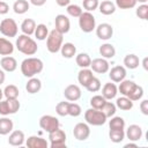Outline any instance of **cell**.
<instances>
[{
	"instance_id": "6da1fadb",
	"label": "cell",
	"mask_w": 148,
	"mask_h": 148,
	"mask_svg": "<svg viewBox=\"0 0 148 148\" xmlns=\"http://www.w3.org/2000/svg\"><path fill=\"white\" fill-rule=\"evenodd\" d=\"M43 67L44 64L39 58H35V57L25 58L21 62V73L25 77H32L36 74H39L43 71Z\"/></svg>"
},
{
	"instance_id": "7a4b0ae2",
	"label": "cell",
	"mask_w": 148,
	"mask_h": 148,
	"mask_svg": "<svg viewBox=\"0 0 148 148\" xmlns=\"http://www.w3.org/2000/svg\"><path fill=\"white\" fill-rule=\"evenodd\" d=\"M15 45H16V49L25 56H34L38 50L36 40H34L30 36L24 35V34L17 37Z\"/></svg>"
},
{
	"instance_id": "3957f363",
	"label": "cell",
	"mask_w": 148,
	"mask_h": 148,
	"mask_svg": "<svg viewBox=\"0 0 148 148\" xmlns=\"http://www.w3.org/2000/svg\"><path fill=\"white\" fill-rule=\"evenodd\" d=\"M64 42V35L59 32L57 29H53L49 32L46 37V49L51 53H57L60 51Z\"/></svg>"
},
{
	"instance_id": "277c9868",
	"label": "cell",
	"mask_w": 148,
	"mask_h": 148,
	"mask_svg": "<svg viewBox=\"0 0 148 148\" xmlns=\"http://www.w3.org/2000/svg\"><path fill=\"white\" fill-rule=\"evenodd\" d=\"M106 117L105 114L97 109L90 108L88 110H86L84 112V120L88 125H92V126H102L105 124L106 121Z\"/></svg>"
},
{
	"instance_id": "5b68a950",
	"label": "cell",
	"mask_w": 148,
	"mask_h": 148,
	"mask_svg": "<svg viewBox=\"0 0 148 148\" xmlns=\"http://www.w3.org/2000/svg\"><path fill=\"white\" fill-rule=\"evenodd\" d=\"M79 27L86 34H89L92 30H95L96 20L91 12H82V14L79 16Z\"/></svg>"
},
{
	"instance_id": "8992f818",
	"label": "cell",
	"mask_w": 148,
	"mask_h": 148,
	"mask_svg": "<svg viewBox=\"0 0 148 148\" xmlns=\"http://www.w3.org/2000/svg\"><path fill=\"white\" fill-rule=\"evenodd\" d=\"M39 126L42 130L50 133V132H53L60 128V123L57 117L51 116V114H44L39 118Z\"/></svg>"
},
{
	"instance_id": "52a82bcc",
	"label": "cell",
	"mask_w": 148,
	"mask_h": 148,
	"mask_svg": "<svg viewBox=\"0 0 148 148\" xmlns=\"http://www.w3.org/2000/svg\"><path fill=\"white\" fill-rule=\"evenodd\" d=\"M50 147L51 148H66V133L65 131L58 128L49 133Z\"/></svg>"
},
{
	"instance_id": "ba28073f",
	"label": "cell",
	"mask_w": 148,
	"mask_h": 148,
	"mask_svg": "<svg viewBox=\"0 0 148 148\" xmlns=\"http://www.w3.org/2000/svg\"><path fill=\"white\" fill-rule=\"evenodd\" d=\"M18 31L17 23L13 18H3L0 22V32L6 37H16Z\"/></svg>"
},
{
	"instance_id": "9c48e42d",
	"label": "cell",
	"mask_w": 148,
	"mask_h": 148,
	"mask_svg": "<svg viewBox=\"0 0 148 148\" xmlns=\"http://www.w3.org/2000/svg\"><path fill=\"white\" fill-rule=\"evenodd\" d=\"M73 135L79 141H84L90 135V128L87 123H77L73 128Z\"/></svg>"
},
{
	"instance_id": "30bf717a",
	"label": "cell",
	"mask_w": 148,
	"mask_h": 148,
	"mask_svg": "<svg viewBox=\"0 0 148 148\" xmlns=\"http://www.w3.org/2000/svg\"><path fill=\"white\" fill-rule=\"evenodd\" d=\"M54 29H57L62 35L67 34L69 31V29H71V21H69V18L66 15H64V14L57 15L56 18H54Z\"/></svg>"
},
{
	"instance_id": "8fae6325",
	"label": "cell",
	"mask_w": 148,
	"mask_h": 148,
	"mask_svg": "<svg viewBox=\"0 0 148 148\" xmlns=\"http://www.w3.org/2000/svg\"><path fill=\"white\" fill-rule=\"evenodd\" d=\"M90 68L92 72L98 73V74H104L108 73L110 69V64L105 58H96L94 60H91L90 64Z\"/></svg>"
},
{
	"instance_id": "7c38bea8",
	"label": "cell",
	"mask_w": 148,
	"mask_h": 148,
	"mask_svg": "<svg viewBox=\"0 0 148 148\" xmlns=\"http://www.w3.org/2000/svg\"><path fill=\"white\" fill-rule=\"evenodd\" d=\"M95 29H96V36L102 40H108L113 35V28L109 23H101Z\"/></svg>"
},
{
	"instance_id": "4fadbf2b",
	"label": "cell",
	"mask_w": 148,
	"mask_h": 148,
	"mask_svg": "<svg viewBox=\"0 0 148 148\" xmlns=\"http://www.w3.org/2000/svg\"><path fill=\"white\" fill-rule=\"evenodd\" d=\"M81 95H82V92L77 84H69L64 90V96L69 102H75V101L80 99Z\"/></svg>"
},
{
	"instance_id": "5bb4252c",
	"label": "cell",
	"mask_w": 148,
	"mask_h": 148,
	"mask_svg": "<svg viewBox=\"0 0 148 148\" xmlns=\"http://www.w3.org/2000/svg\"><path fill=\"white\" fill-rule=\"evenodd\" d=\"M126 68L124 66H114L110 69L109 72V77L112 82H116V83H119L120 81H123L125 77H126Z\"/></svg>"
},
{
	"instance_id": "9a60e30c",
	"label": "cell",
	"mask_w": 148,
	"mask_h": 148,
	"mask_svg": "<svg viewBox=\"0 0 148 148\" xmlns=\"http://www.w3.org/2000/svg\"><path fill=\"white\" fill-rule=\"evenodd\" d=\"M142 134H143V132H142L141 126H139L136 124L130 125L127 127V130H126V133H125V135L127 136V139L130 141H134V142L135 141H139L142 138Z\"/></svg>"
},
{
	"instance_id": "2e32d148",
	"label": "cell",
	"mask_w": 148,
	"mask_h": 148,
	"mask_svg": "<svg viewBox=\"0 0 148 148\" xmlns=\"http://www.w3.org/2000/svg\"><path fill=\"white\" fill-rule=\"evenodd\" d=\"M25 145L28 148H47L49 143L45 139L37 136V135H31L27 139Z\"/></svg>"
},
{
	"instance_id": "e0dca14e",
	"label": "cell",
	"mask_w": 148,
	"mask_h": 148,
	"mask_svg": "<svg viewBox=\"0 0 148 148\" xmlns=\"http://www.w3.org/2000/svg\"><path fill=\"white\" fill-rule=\"evenodd\" d=\"M0 67L5 72H14L17 68V61L14 57L10 56H5L0 60Z\"/></svg>"
},
{
	"instance_id": "ac0fdd59",
	"label": "cell",
	"mask_w": 148,
	"mask_h": 148,
	"mask_svg": "<svg viewBox=\"0 0 148 148\" xmlns=\"http://www.w3.org/2000/svg\"><path fill=\"white\" fill-rule=\"evenodd\" d=\"M25 141V136H24V133L20 130H16V131H12L10 134H9V138H8V143L10 146H14V147H17V146H22Z\"/></svg>"
},
{
	"instance_id": "d6986e66",
	"label": "cell",
	"mask_w": 148,
	"mask_h": 148,
	"mask_svg": "<svg viewBox=\"0 0 148 148\" xmlns=\"http://www.w3.org/2000/svg\"><path fill=\"white\" fill-rule=\"evenodd\" d=\"M119 83L120 84L118 87V90L120 91V94L123 96H126V97H128L133 92V90L135 89V87H136V83L134 81H132V80H125L124 79Z\"/></svg>"
},
{
	"instance_id": "ffe728a7",
	"label": "cell",
	"mask_w": 148,
	"mask_h": 148,
	"mask_svg": "<svg viewBox=\"0 0 148 148\" xmlns=\"http://www.w3.org/2000/svg\"><path fill=\"white\" fill-rule=\"evenodd\" d=\"M118 94V87L112 83V82H108L103 86L102 88V96L108 101V99H112L117 96Z\"/></svg>"
},
{
	"instance_id": "44dd1931",
	"label": "cell",
	"mask_w": 148,
	"mask_h": 148,
	"mask_svg": "<svg viewBox=\"0 0 148 148\" xmlns=\"http://www.w3.org/2000/svg\"><path fill=\"white\" fill-rule=\"evenodd\" d=\"M94 77L92 71L89 68H81L80 72L77 73V81L79 83L86 88V86L91 81V79Z\"/></svg>"
},
{
	"instance_id": "7402d4cb",
	"label": "cell",
	"mask_w": 148,
	"mask_h": 148,
	"mask_svg": "<svg viewBox=\"0 0 148 148\" xmlns=\"http://www.w3.org/2000/svg\"><path fill=\"white\" fill-rule=\"evenodd\" d=\"M99 54L102 56V58L105 59H112L116 56V49L112 44L110 43H104L99 46Z\"/></svg>"
},
{
	"instance_id": "603a6c76",
	"label": "cell",
	"mask_w": 148,
	"mask_h": 148,
	"mask_svg": "<svg viewBox=\"0 0 148 148\" xmlns=\"http://www.w3.org/2000/svg\"><path fill=\"white\" fill-rule=\"evenodd\" d=\"M25 89L29 94H36L42 89V81L35 76L29 77V80L25 84Z\"/></svg>"
},
{
	"instance_id": "cb8c5ba5",
	"label": "cell",
	"mask_w": 148,
	"mask_h": 148,
	"mask_svg": "<svg viewBox=\"0 0 148 148\" xmlns=\"http://www.w3.org/2000/svg\"><path fill=\"white\" fill-rule=\"evenodd\" d=\"M14 52V45L7 38L0 37V56H10Z\"/></svg>"
},
{
	"instance_id": "d4e9b609",
	"label": "cell",
	"mask_w": 148,
	"mask_h": 148,
	"mask_svg": "<svg viewBox=\"0 0 148 148\" xmlns=\"http://www.w3.org/2000/svg\"><path fill=\"white\" fill-rule=\"evenodd\" d=\"M14 124L13 120L7 118V117H2L0 118V135H7L13 131Z\"/></svg>"
},
{
	"instance_id": "484cf974",
	"label": "cell",
	"mask_w": 148,
	"mask_h": 148,
	"mask_svg": "<svg viewBox=\"0 0 148 148\" xmlns=\"http://www.w3.org/2000/svg\"><path fill=\"white\" fill-rule=\"evenodd\" d=\"M60 52H61V56L64 58H67V59H71L73 58L75 54H76V47L73 43H65L61 45V49H60Z\"/></svg>"
},
{
	"instance_id": "4316f807",
	"label": "cell",
	"mask_w": 148,
	"mask_h": 148,
	"mask_svg": "<svg viewBox=\"0 0 148 148\" xmlns=\"http://www.w3.org/2000/svg\"><path fill=\"white\" fill-rule=\"evenodd\" d=\"M124 65H125V68L135 69V68L139 67L140 60H139L138 56H135L133 53H130V54H126L125 56V58H124Z\"/></svg>"
},
{
	"instance_id": "83f0119b",
	"label": "cell",
	"mask_w": 148,
	"mask_h": 148,
	"mask_svg": "<svg viewBox=\"0 0 148 148\" xmlns=\"http://www.w3.org/2000/svg\"><path fill=\"white\" fill-rule=\"evenodd\" d=\"M35 29H36V22L32 18H25L21 23V30L24 35L31 36L35 32Z\"/></svg>"
},
{
	"instance_id": "f1b7e54d",
	"label": "cell",
	"mask_w": 148,
	"mask_h": 148,
	"mask_svg": "<svg viewBox=\"0 0 148 148\" xmlns=\"http://www.w3.org/2000/svg\"><path fill=\"white\" fill-rule=\"evenodd\" d=\"M98 9H99L101 14H103V15H111L116 12V5L112 1L105 0L98 5Z\"/></svg>"
},
{
	"instance_id": "f546056e",
	"label": "cell",
	"mask_w": 148,
	"mask_h": 148,
	"mask_svg": "<svg viewBox=\"0 0 148 148\" xmlns=\"http://www.w3.org/2000/svg\"><path fill=\"white\" fill-rule=\"evenodd\" d=\"M116 106L123 111H130L133 108V101H131L128 97L126 96H121L118 97L116 101Z\"/></svg>"
},
{
	"instance_id": "4dcf8cb0",
	"label": "cell",
	"mask_w": 148,
	"mask_h": 148,
	"mask_svg": "<svg viewBox=\"0 0 148 148\" xmlns=\"http://www.w3.org/2000/svg\"><path fill=\"white\" fill-rule=\"evenodd\" d=\"M29 7H30V3L27 0H16L13 5V10H14V13L21 15V14L27 13Z\"/></svg>"
},
{
	"instance_id": "1f68e13d",
	"label": "cell",
	"mask_w": 148,
	"mask_h": 148,
	"mask_svg": "<svg viewBox=\"0 0 148 148\" xmlns=\"http://www.w3.org/2000/svg\"><path fill=\"white\" fill-rule=\"evenodd\" d=\"M75 61H76V65L79 67H81V68H88V67H90L91 58L89 57L88 53H79L75 57Z\"/></svg>"
},
{
	"instance_id": "d6a6232c",
	"label": "cell",
	"mask_w": 148,
	"mask_h": 148,
	"mask_svg": "<svg viewBox=\"0 0 148 148\" xmlns=\"http://www.w3.org/2000/svg\"><path fill=\"white\" fill-rule=\"evenodd\" d=\"M34 34H35V37L38 40H44V39H46V37L49 35V29L44 23H40V24L36 25V29H35Z\"/></svg>"
},
{
	"instance_id": "836d02e7",
	"label": "cell",
	"mask_w": 148,
	"mask_h": 148,
	"mask_svg": "<svg viewBox=\"0 0 148 148\" xmlns=\"http://www.w3.org/2000/svg\"><path fill=\"white\" fill-rule=\"evenodd\" d=\"M20 95V90L15 84H8L3 89V96L6 98H17Z\"/></svg>"
},
{
	"instance_id": "e575fe53",
	"label": "cell",
	"mask_w": 148,
	"mask_h": 148,
	"mask_svg": "<svg viewBox=\"0 0 148 148\" xmlns=\"http://www.w3.org/2000/svg\"><path fill=\"white\" fill-rule=\"evenodd\" d=\"M109 138L114 143H120L125 139V132L124 130H110Z\"/></svg>"
},
{
	"instance_id": "d590c367",
	"label": "cell",
	"mask_w": 148,
	"mask_h": 148,
	"mask_svg": "<svg viewBox=\"0 0 148 148\" xmlns=\"http://www.w3.org/2000/svg\"><path fill=\"white\" fill-rule=\"evenodd\" d=\"M109 127H110V130H124L125 128L124 118L118 117V116H116V117L112 116L111 120L109 121Z\"/></svg>"
},
{
	"instance_id": "8d00e7d4",
	"label": "cell",
	"mask_w": 148,
	"mask_h": 148,
	"mask_svg": "<svg viewBox=\"0 0 148 148\" xmlns=\"http://www.w3.org/2000/svg\"><path fill=\"white\" fill-rule=\"evenodd\" d=\"M116 110H117V106L116 104H113L112 102H105V104L103 105V108L101 109V111L105 114L106 118H111L112 116H114L116 113Z\"/></svg>"
},
{
	"instance_id": "74e56055",
	"label": "cell",
	"mask_w": 148,
	"mask_h": 148,
	"mask_svg": "<svg viewBox=\"0 0 148 148\" xmlns=\"http://www.w3.org/2000/svg\"><path fill=\"white\" fill-rule=\"evenodd\" d=\"M106 99L102 96V95H95L90 98V105L91 108L94 109H97V110H101L103 108V105L105 104Z\"/></svg>"
},
{
	"instance_id": "f35d334b",
	"label": "cell",
	"mask_w": 148,
	"mask_h": 148,
	"mask_svg": "<svg viewBox=\"0 0 148 148\" xmlns=\"http://www.w3.org/2000/svg\"><path fill=\"white\" fill-rule=\"evenodd\" d=\"M114 5L120 9H131L135 7L136 1L135 0H116Z\"/></svg>"
},
{
	"instance_id": "ab89813d",
	"label": "cell",
	"mask_w": 148,
	"mask_h": 148,
	"mask_svg": "<svg viewBox=\"0 0 148 148\" xmlns=\"http://www.w3.org/2000/svg\"><path fill=\"white\" fill-rule=\"evenodd\" d=\"M68 103L69 102H59L56 106V112L58 116L60 117H65V116H68Z\"/></svg>"
},
{
	"instance_id": "60d3db41",
	"label": "cell",
	"mask_w": 148,
	"mask_h": 148,
	"mask_svg": "<svg viewBox=\"0 0 148 148\" xmlns=\"http://www.w3.org/2000/svg\"><path fill=\"white\" fill-rule=\"evenodd\" d=\"M101 81H99V79H97V77H92L91 79V81L86 86V89L88 90V91H90V92H96V91H98L99 89H101Z\"/></svg>"
},
{
	"instance_id": "b9f144b4",
	"label": "cell",
	"mask_w": 148,
	"mask_h": 148,
	"mask_svg": "<svg viewBox=\"0 0 148 148\" xmlns=\"http://www.w3.org/2000/svg\"><path fill=\"white\" fill-rule=\"evenodd\" d=\"M135 14L141 20H147L148 18V5L146 3H141L136 9H135Z\"/></svg>"
},
{
	"instance_id": "7bdbcfd3",
	"label": "cell",
	"mask_w": 148,
	"mask_h": 148,
	"mask_svg": "<svg viewBox=\"0 0 148 148\" xmlns=\"http://www.w3.org/2000/svg\"><path fill=\"white\" fill-rule=\"evenodd\" d=\"M99 1L98 0H82V6L86 9V12H94L98 8Z\"/></svg>"
},
{
	"instance_id": "ee69618b",
	"label": "cell",
	"mask_w": 148,
	"mask_h": 148,
	"mask_svg": "<svg viewBox=\"0 0 148 148\" xmlns=\"http://www.w3.org/2000/svg\"><path fill=\"white\" fill-rule=\"evenodd\" d=\"M66 10H67V14L71 15L72 17H79L83 12L79 5H68Z\"/></svg>"
},
{
	"instance_id": "f6af8a7d",
	"label": "cell",
	"mask_w": 148,
	"mask_h": 148,
	"mask_svg": "<svg viewBox=\"0 0 148 148\" xmlns=\"http://www.w3.org/2000/svg\"><path fill=\"white\" fill-rule=\"evenodd\" d=\"M81 112H82V109L77 103H68V116L79 117Z\"/></svg>"
},
{
	"instance_id": "bcb514c9",
	"label": "cell",
	"mask_w": 148,
	"mask_h": 148,
	"mask_svg": "<svg viewBox=\"0 0 148 148\" xmlns=\"http://www.w3.org/2000/svg\"><path fill=\"white\" fill-rule=\"evenodd\" d=\"M142 96H143V88H142L141 86L136 84L135 89H134V90H133V92H132V94L128 96V98H130L131 101L135 102V101L141 99V98H142Z\"/></svg>"
},
{
	"instance_id": "7dc6e473",
	"label": "cell",
	"mask_w": 148,
	"mask_h": 148,
	"mask_svg": "<svg viewBox=\"0 0 148 148\" xmlns=\"http://www.w3.org/2000/svg\"><path fill=\"white\" fill-rule=\"evenodd\" d=\"M7 101H8L10 114L16 113L18 111V109H20V102L17 101V98H7Z\"/></svg>"
},
{
	"instance_id": "c3c4849f",
	"label": "cell",
	"mask_w": 148,
	"mask_h": 148,
	"mask_svg": "<svg viewBox=\"0 0 148 148\" xmlns=\"http://www.w3.org/2000/svg\"><path fill=\"white\" fill-rule=\"evenodd\" d=\"M0 114L2 116H8L10 114V110H9V105H8V101L7 98L5 101H0Z\"/></svg>"
},
{
	"instance_id": "681fc988",
	"label": "cell",
	"mask_w": 148,
	"mask_h": 148,
	"mask_svg": "<svg viewBox=\"0 0 148 148\" xmlns=\"http://www.w3.org/2000/svg\"><path fill=\"white\" fill-rule=\"evenodd\" d=\"M140 111L142 114L148 116V99H142L140 103Z\"/></svg>"
},
{
	"instance_id": "f907efd6",
	"label": "cell",
	"mask_w": 148,
	"mask_h": 148,
	"mask_svg": "<svg viewBox=\"0 0 148 148\" xmlns=\"http://www.w3.org/2000/svg\"><path fill=\"white\" fill-rule=\"evenodd\" d=\"M9 12V6H8V3L6 2V1H3V0H0V14L1 15H5V14H7Z\"/></svg>"
},
{
	"instance_id": "816d5d0a",
	"label": "cell",
	"mask_w": 148,
	"mask_h": 148,
	"mask_svg": "<svg viewBox=\"0 0 148 148\" xmlns=\"http://www.w3.org/2000/svg\"><path fill=\"white\" fill-rule=\"evenodd\" d=\"M29 1H30L31 5H34V6H36V7L44 6L45 2H46V0H29Z\"/></svg>"
},
{
	"instance_id": "f5cc1de1",
	"label": "cell",
	"mask_w": 148,
	"mask_h": 148,
	"mask_svg": "<svg viewBox=\"0 0 148 148\" xmlns=\"http://www.w3.org/2000/svg\"><path fill=\"white\" fill-rule=\"evenodd\" d=\"M56 2H57L58 6H60V7H65V6H68V5H69L71 0H56Z\"/></svg>"
},
{
	"instance_id": "db71d44e",
	"label": "cell",
	"mask_w": 148,
	"mask_h": 148,
	"mask_svg": "<svg viewBox=\"0 0 148 148\" xmlns=\"http://www.w3.org/2000/svg\"><path fill=\"white\" fill-rule=\"evenodd\" d=\"M5 79H6V74H5V71L2 68H0V86L5 82Z\"/></svg>"
},
{
	"instance_id": "11a10c76",
	"label": "cell",
	"mask_w": 148,
	"mask_h": 148,
	"mask_svg": "<svg viewBox=\"0 0 148 148\" xmlns=\"http://www.w3.org/2000/svg\"><path fill=\"white\" fill-rule=\"evenodd\" d=\"M147 61H148V58L146 57V58H143V60H142V66H143V68L147 71L148 69V67H147Z\"/></svg>"
},
{
	"instance_id": "9f6ffc18",
	"label": "cell",
	"mask_w": 148,
	"mask_h": 148,
	"mask_svg": "<svg viewBox=\"0 0 148 148\" xmlns=\"http://www.w3.org/2000/svg\"><path fill=\"white\" fill-rule=\"evenodd\" d=\"M124 147H125V148H128V147H135V148H136L138 145H136V143H131V142H128V143H126Z\"/></svg>"
},
{
	"instance_id": "6f0895ef",
	"label": "cell",
	"mask_w": 148,
	"mask_h": 148,
	"mask_svg": "<svg viewBox=\"0 0 148 148\" xmlns=\"http://www.w3.org/2000/svg\"><path fill=\"white\" fill-rule=\"evenodd\" d=\"M136 2H139V3H146L148 0H135Z\"/></svg>"
},
{
	"instance_id": "680465c9",
	"label": "cell",
	"mask_w": 148,
	"mask_h": 148,
	"mask_svg": "<svg viewBox=\"0 0 148 148\" xmlns=\"http://www.w3.org/2000/svg\"><path fill=\"white\" fill-rule=\"evenodd\" d=\"M2 97H3V90L0 88V101L2 99Z\"/></svg>"
}]
</instances>
